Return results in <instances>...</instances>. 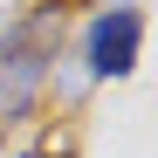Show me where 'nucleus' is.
<instances>
[{"mask_svg":"<svg viewBox=\"0 0 158 158\" xmlns=\"http://www.w3.org/2000/svg\"><path fill=\"white\" fill-rule=\"evenodd\" d=\"M41 7H55V14H62V0H41Z\"/></svg>","mask_w":158,"mask_h":158,"instance_id":"nucleus-3","label":"nucleus"},{"mask_svg":"<svg viewBox=\"0 0 158 158\" xmlns=\"http://www.w3.org/2000/svg\"><path fill=\"white\" fill-rule=\"evenodd\" d=\"M138 41H144V14L138 7H103L89 21V76H124L138 69Z\"/></svg>","mask_w":158,"mask_h":158,"instance_id":"nucleus-2","label":"nucleus"},{"mask_svg":"<svg viewBox=\"0 0 158 158\" xmlns=\"http://www.w3.org/2000/svg\"><path fill=\"white\" fill-rule=\"evenodd\" d=\"M62 41V14L48 7L41 21H21L14 35H0V124H21L35 110V96L48 83V62H55Z\"/></svg>","mask_w":158,"mask_h":158,"instance_id":"nucleus-1","label":"nucleus"}]
</instances>
